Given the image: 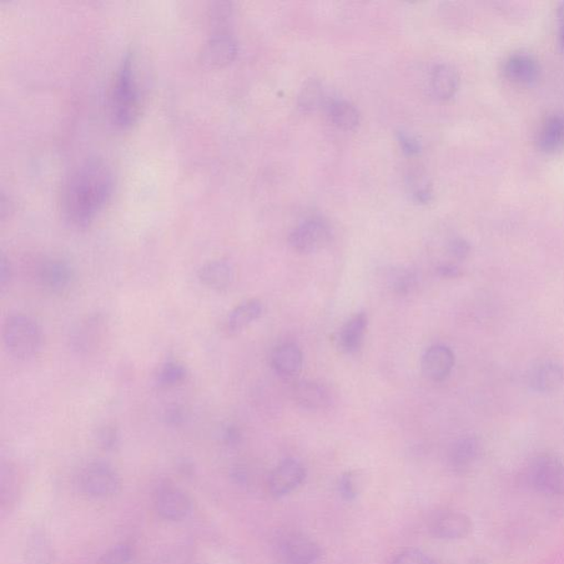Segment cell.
Returning <instances> with one entry per match:
<instances>
[{
	"label": "cell",
	"instance_id": "7c38bea8",
	"mask_svg": "<svg viewBox=\"0 0 564 564\" xmlns=\"http://www.w3.org/2000/svg\"><path fill=\"white\" fill-rule=\"evenodd\" d=\"M456 364L455 352L446 345H433L423 354L421 370L423 375L432 381H443L451 375Z\"/></svg>",
	"mask_w": 564,
	"mask_h": 564
},
{
	"label": "cell",
	"instance_id": "e0dca14e",
	"mask_svg": "<svg viewBox=\"0 0 564 564\" xmlns=\"http://www.w3.org/2000/svg\"><path fill=\"white\" fill-rule=\"evenodd\" d=\"M271 365L282 377L292 379L298 376L304 367V355L298 346L294 343H285L277 346L271 354Z\"/></svg>",
	"mask_w": 564,
	"mask_h": 564
},
{
	"label": "cell",
	"instance_id": "ac0fdd59",
	"mask_svg": "<svg viewBox=\"0 0 564 564\" xmlns=\"http://www.w3.org/2000/svg\"><path fill=\"white\" fill-rule=\"evenodd\" d=\"M198 277L201 284L208 288L223 291L233 284L234 268L228 260H212L201 267Z\"/></svg>",
	"mask_w": 564,
	"mask_h": 564
},
{
	"label": "cell",
	"instance_id": "ffe728a7",
	"mask_svg": "<svg viewBox=\"0 0 564 564\" xmlns=\"http://www.w3.org/2000/svg\"><path fill=\"white\" fill-rule=\"evenodd\" d=\"M537 146L546 154L564 147V116L552 115L545 120L538 132Z\"/></svg>",
	"mask_w": 564,
	"mask_h": 564
},
{
	"label": "cell",
	"instance_id": "7a4b0ae2",
	"mask_svg": "<svg viewBox=\"0 0 564 564\" xmlns=\"http://www.w3.org/2000/svg\"><path fill=\"white\" fill-rule=\"evenodd\" d=\"M141 110V92L138 83L137 59L127 52L120 62L110 98V116L119 129H129L137 122Z\"/></svg>",
	"mask_w": 564,
	"mask_h": 564
},
{
	"label": "cell",
	"instance_id": "cb8c5ba5",
	"mask_svg": "<svg viewBox=\"0 0 564 564\" xmlns=\"http://www.w3.org/2000/svg\"><path fill=\"white\" fill-rule=\"evenodd\" d=\"M324 89L317 79L306 80L300 89L296 105L302 113L315 112L324 103Z\"/></svg>",
	"mask_w": 564,
	"mask_h": 564
},
{
	"label": "cell",
	"instance_id": "2e32d148",
	"mask_svg": "<svg viewBox=\"0 0 564 564\" xmlns=\"http://www.w3.org/2000/svg\"><path fill=\"white\" fill-rule=\"evenodd\" d=\"M296 404L304 409L320 411L327 409L331 406L332 397L330 391L320 382L306 381L295 386L292 391Z\"/></svg>",
	"mask_w": 564,
	"mask_h": 564
},
{
	"label": "cell",
	"instance_id": "f546056e",
	"mask_svg": "<svg viewBox=\"0 0 564 564\" xmlns=\"http://www.w3.org/2000/svg\"><path fill=\"white\" fill-rule=\"evenodd\" d=\"M134 551L128 545L116 546L100 559V564H127L132 560Z\"/></svg>",
	"mask_w": 564,
	"mask_h": 564
},
{
	"label": "cell",
	"instance_id": "836d02e7",
	"mask_svg": "<svg viewBox=\"0 0 564 564\" xmlns=\"http://www.w3.org/2000/svg\"><path fill=\"white\" fill-rule=\"evenodd\" d=\"M449 253L457 260H465L471 253V245L462 238H456L450 241Z\"/></svg>",
	"mask_w": 564,
	"mask_h": 564
},
{
	"label": "cell",
	"instance_id": "e575fe53",
	"mask_svg": "<svg viewBox=\"0 0 564 564\" xmlns=\"http://www.w3.org/2000/svg\"><path fill=\"white\" fill-rule=\"evenodd\" d=\"M100 446L106 450H113L118 443V431L112 427H105L99 433Z\"/></svg>",
	"mask_w": 564,
	"mask_h": 564
},
{
	"label": "cell",
	"instance_id": "30bf717a",
	"mask_svg": "<svg viewBox=\"0 0 564 564\" xmlns=\"http://www.w3.org/2000/svg\"><path fill=\"white\" fill-rule=\"evenodd\" d=\"M306 478V470L300 462L288 458L282 461L269 476V491L271 495L279 498L289 495L298 490Z\"/></svg>",
	"mask_w": 564,
	"mask_h": 564
},
{
	"label": "cell",
	"instance_id": "4dcf8cb0",
	"mask_svg": "<svg viewBox=\"0 0 564 564\" xmlns=\"http://www.w3.org/2000/svg\"><path fill=\"white\" fill-rule=\"evenodd\" d=\"M339 491L341 496L345 501L355 500L357 494H359V481H357L354 473L347 472L342 475L339 482Z\"/></svg>",
	"mask_w": 564,
	"mask_h": 564
},
{
	"label": "cell",
	"instance_id": "44dd1931",
	"mask_svg": "<svg viewBox=\"0 0 564 564\" xmlns=\"http://www.w3.org/2000/svg\"><path fill=\"white\" fill-rule=\"evenodd\" d=\"M367 324H369V320L365 314L351 317L340 331L339 339H337L340 349L347 354L359 351L364 341Z\"/></svg>",
	"mask_w": 564,
	"mask_h": 564
},
{
	"label": "cell",
	"instance_id": "74e56055",
	"mask_svg": "<svg viewBox=\"0 0 564 564\" xmlns=\"http://www.w3.org/2000/svg\"><path fill=\"white\" fill-rule=\"evenodd\" d=\"M225 437L230 443L236 442L240 439V432L234 427H230L226 430Z\"/></svg>",
	"mask_w": 564,
	"mask_h": 564
},
{
	"label": "cell",
	"instance_id": "9a60e30c",
	"mask_svg": "<svg viewBox=\"0 0 564 564\" xmlns=\"http://www.w3.org/2000/svg\"><path fill=\"white\" fill-rule=\"evenodd\" d=\"M481 452L482 445L476 437H462L453 443L447 460L453 471L463 473L475 465Z\"/></svg>",
	"mask_w": 564,
	"mask_h": 564
},
{
	"label": "cell",
	"instance_id": "8992f818",
	"mask_svg": "<svg viewBox=\"0 0 564 564\" xmlns=\"http://www.w3.org/2000/svg\"><path fill=\"white\" fill-rule=\"evenodd\" d=\"M332 238L331 226L322 218H310L292 230L289 244L300 254H314L324 249Z\"/></svg>",
	"mask_w": 564,
	"mask_h": 564
},
{
	"label": "cell",
	"instance_id": "5b68a950",
	"mask_svg": "<svg viewBox=\"0 0 564 564\" xmlns=\"http://www.w3.org/2000/svg\"><path fill=\"white\" fill-rule=\"evenodd\" d=\"M525 478L533 491L551 497L564 496V463L556 456L545 453L533 457Z\"/></svg>",
	"mask_w": 564,
	"mask_h": 564
},
{
	"label": "cell",
	"instance_id": "d6a6232c",
	"mask_svg": "<svg viewBox=\"0 0 564 564\" xmlns=\"http://www.w3.org/2000/svg\"><path fill=\"white\" fill-rule=\"evenodd\" d=\"M391 564H436L426 553L416 549H408L397 555Z\"/></svg>",
	"mask_w": 564,
	"mask_h": 564
},
{
	"label": "cell",
	"instance_id": "f1b7e54d",
	"mask_svg": "<svg viewBox=\"0 0 564 564\" xmlns=\"http://www.w3.org/2000/svg\"><path fill=\"white\" fill-rule=\"evenodd\" d=\"M186 377V370L178 362H165L157 375L158 384L161 386H174L183 381Z\"/></svg>",
	"mask_w": 564,
	"mask_h": 564
},
{
	"label": "cell",
	"instance_id": "9c48e42d",
	"mask_svg": "<svg viewBox=\"0 0 564 564\" xmlns=\"http://www.w3.org/2000/svg\"><path fill=\"white\" fill-rule=\"evenodd\" d=\"M279 551L287 564H315L321 556L319 545L301 532H288L280 539Z\"/></svg>",
	"mask_w": 564,
	"mask_h": 564
},
{
	"label": "cell",
	"instance_id": "603a6c76",
	"mask_svg": "<svg viewBox=\"0 0 564 564\" xmlns=\"http://www.w3.org/2000/svg\"><path fill=\"white\" fill-rule=\"evenodd\" d=\"M329 115L337 128L342 130H354L361 122L359 109L354 104L346 99H334L327 106Z\"/></svg>",
	"mask_w": 564,
	"mask_h": 564
},
{
	"label": "cell",
	"instance_id": "484cf974",
	"mask_svg": "<svg viewBox=\"0 0 564 564\" xmlns=\"http://www.w3.org/2000/svg\"><path fill=\"white\" fill-rule=\"evenodd\" d=\"M42 278L50 289L62 291L72 284L73 271L67 264L53 261L43 267Z\"/></svg>",
	"mask_w": 564,
	"mask_h": 564
},
{
	"label": "cell",
	"instance_id": "d4e9b609",
	"mask_svg": "<svg viewBox=\"0 0 564 564\" xmlns=\"http://www.w3.org/2000/svg\"><path fill=\"white\" fill-rule=\"evenodd\" d=\"M26 558L29 564H52L54 550L49 539L42 532H34L28 538Z\"/></svg>",
	"mask_w": 564,
	"mask_h": 564
},
{
	"label": "cell",
	"instance_id": "52a82bcc",
	"mask_svg": "<svg viewBox=\"0 0 564 564\" xmlns=\"http://www.w3.org/2000/svg\"><path fill=\"white\" fill-rule=\"evenodd\" d=\"M80 483L89 496L99 500L116 495L122 486L118 473L105 462L90 463L85 468Z\"/></svg>",
	"mask_w": 564,
	"mask_h": 564
},
{
	"label": "cell",
	"instance_id": "8fae6325",
	"mask_svg": "<svg viewBox=\"0 0 564 564\" xmlns=\"http://www.w3.org/2000/svg\"><path fill=\"white\" fill-rule=\"evenodd\" d=\"M155 510L169 522H180L189 516L193 503L183 491L174 486L161 487L155 495Z\"/></svg>",
	"mask_w": 564,
	"mask_h": 564
},
{
	"label": "cell",
	"instance_id": "4316f807",
	"mask_svg": "<svg viewBox=\"0 0 564 564\" xmlns=\"http://www.w3.org/2000/svg\"><path fill=\"white\" fill-rule=\"evenodd\" d=\"M407 188L409 190L412 201L417 204H429L433 200V190L429 180L418 171L407 176Z\"/></svg>",
	"mask_w": 564,
	"mask_h": 564
},
{
	"label": "cell",
	"instance_id": "8d00e7d4",
	"mask_svg": "<svg viewBox=\"0 0 564 564\" xmlns=\"http://www.w3.org/2000/svg\"><path fill=\"white\" fill-rule=\"evenodd\" d=\"M10 279L9 265L6 263V259L2 257L0 261V284L4 287Z\"/></svg>",
	"mask_w": 564,
	"mask_h": 564
},
{
	"label": "cell",
	"instance_id": "6da1fadb",
	"mask_svg": "<svg viewBox=\"0 0 564 564\" xmlns=\"http://www.w3.org/2000/svg\"><path fill=\"white\" fill-rule=\"evenodd\" d=\"M115 179L103 159H89L73 170L64 185V218L77 228L88 226L112 198Z\"/></svg>",
	"mask_w": 564,
	"mask_h": 564
},
{
	"label": "cell",
	"instance_id": "4fadbf2b",
	"mask_svg": "<svg viewBox=\"0 0 564 564\" xmlns=\"http://www.w3.org/2000/svg\"><path fill=\"white\" fill-rule=\"evenodd\" d=\"M563 367L555 361H545L529 372L528 384L533 391L539 394H551L563 385Z\"/></svg>",
	"mask_w": 564,
	"mask_h": 564
},
{
	"label": "cell",
	"instance_id": "3957f363",
	"mask_svg": "<svg viewBox=\"0 0 564 564\" xmlns=\"http://www.w3.org/2000/svg\"><path fill=\"white\" fill-rule=\"evenodd\" d=\"M3 341L14 359L28 361L37 355L42 347V330L32 317L13 315L5 321Z\"/></svg>",
	"mask_w": 564,
	"mask_h": 564
},
{
	"label": "cell",
	"instance_id": "ba28073f",
	"mask_svg": "<svg viewBox=\"0 0 564 564\" xmlns=\"http://www.w3.org/2000/svg\"><path fill=\"white\" fill-rule=\"evenodd\" d=\"M430 532L441 540H461L471 535L473 523L465 512L446 510L437 512L430 521Z\"/></svg>",
	"mask_w": 564,
	"mask_h": 564
},
{
	"label": "cell",
	"instance_id": "7402d4cb",
	"mask_svg": "<svg viewBox=\"0 0 564 564\" xmlns=\"http://www.w3.org/2000/svg\"><path fill=\"white\" fill-rule=\"evenodd\" d=\"M261 315H263V305L259 300L244 301L230 312L226 320V327L230 334H239L254 321L258 320Z\"/></svg>",
	"mask_w": 564,
	"mask_h": 564
},
{
	"label": "cell",
	"instance_id": "277c9868",
	"mask_svg": "<svg viewBox=\"0 0 564 564\" xmlns=\"http://www.w3.org/2000/svg\"><path fill=\"white\" fill-rule=\"evenodd\" d=\"M212 16V33L204 52L205 61L215 67L229 64L238 55V42L230 33L231 9L229 3H219Z\"/></svg>",
	"mask_w": 564,
	"mask_h": 564
},
{
	"label": "cell",
	"instance_id": "d590c367",
	"mask_svg": "<svg viewBox=\"0 0 564 564\" xmlns=\"http://www.w3.org/2000/svg\"><path fill=\"white\" fill-rule=\"evenodd\" d=\"M437 275L442 277V278L447 279L457 278V277H460L462 275L460 268L451 264H446L437 267Z\"/></svg>",
	"mask_w": 564,
	"mask_h": 564
},
{
	"label": "cell",
	"instance_id": "d6986e66",
	"mask_svg": "<svg viewBox=\"0 0 564 564\" xmlns=\"http://www.w3.org/2000/svg\"><path fill=\"white\" fill-rule=\"evenodd\" d=\"M431 90L437 99L447 100L455 97L460 87L457 70L450 64L436 65L431 73Z\"/></svg>",
	"mask_w": 564,
	"mask_h": 564
},
{
	"label": "cell",
	"instance_id": "83f0119b",
	"mask_svg": "<svg viewBox=\"0 0 564 564\" xmlns=\"http://www.w3.org/2000/svg\"><path fill=\"white\" fill-rule=\"evenodd\" d=\"M390 284L395 294L406 296L410 294L418 285V276L415 271L400 268L392 271L390 276Z\"/></svg>",
	"mask_w": 564,
	"mask_h": 564
},
{
	"label": "cell",
	"instance_id": "1f68e13d",
	"mask_svg": "<svg viewBox=\"0 0 564 564\" xmlns=\"http://www.w3.org/2000/svg\"><path fill=\"white\" fill-rule=\"evenodd\" d=\"M398 143L400 145V148L407 155H417L422 151V144L415 135L406 132V130H400L397 133Z\"/></svg>",
	"mask_w": 564,
	"mask_h": 564
},
{
	"label": "cell",
	"instance_id": "5bb4252c",
	"mask_svg": "<svg viewBox=\"0 0 564 564\" xmlns=\"http://www.w3.org/2000/svg\"><path fill=\"white\" fill-rule=\"evenodd\" d=\"M503 73L512 82L531 85L540 75V67L535 58L526 53L510 55L503 64Z\"/></svg>",
	"mask_w": 564,
	"mask_h": 564
}]
</instances>
